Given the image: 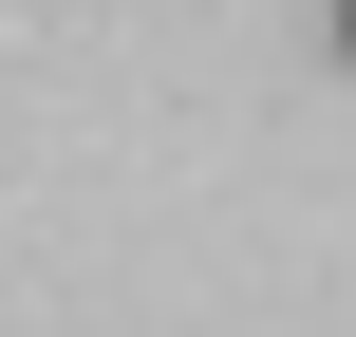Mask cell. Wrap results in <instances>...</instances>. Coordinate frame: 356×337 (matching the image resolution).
Wrapping results in <instances>:
<instances>
[{
    "instance_id": "1",
    "label": "cell",
    "mask_w": 356,
    "mask_h": 337,
    "mask_svg": "<svg viewBox=\"0 0 356 337\" xmlns=\"http://www.w3.org/2000/svg\"><path fill=\"white\" fill-rule=\"evenodd\" d=\"M338 56H356V0H338Z\"/></svg>"
}]
</instances>
